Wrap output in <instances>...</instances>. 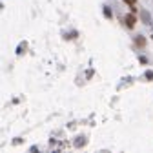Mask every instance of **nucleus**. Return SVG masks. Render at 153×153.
Listing matches in <instances>:
<instances>
[{
  "label": "nucleus",
  "mask_w": 153,
  "mask_h": 153,
  "mask_svg": "<svg viewBox=\"0 0 153 153\" xmlns=\"http://www.w3.org/2000/svg\"><path fill=\"white\" fill-rule=\"evenodd\" d=\"M124 24H126L128 27H135V24H137V18H135V15H133V13L126 15V16H124Z\"/></svg>",
  "instance_id": "obj_1"
},
{
  "label": "nucleus",
  "mask_w": 153,
  "mask_h": 153,
  "mask_svg": "<svg viewBox=\"0 0 153 153\" xmlns=\"http://www.w3.org/2000/svg\"><path fill=\"white\" fill-rule=\"evenodd\" d=\"M124 2L129 6V9H131V13H135L137 11V7H135V4H137V0H124Z\"/></svg>",
  "instance_id": "obj_2"
},
{
  "label": "nucleus",
  "mask_w": 153,
  "mask_h": 153,
  "mask_svg": "<svg viewBox=\"0 0 153 153\" xmlns=\"http://www.w3.org/2000/svg\"><path fill=\"white\" fill-rule=\"evenodd\" d=\"M135 44L142 48V46H146V40H144V38H142V36H139V38H137V40H135Z\"/></svg>",
  "instance_id": "obj_3"
}]
</instances>
